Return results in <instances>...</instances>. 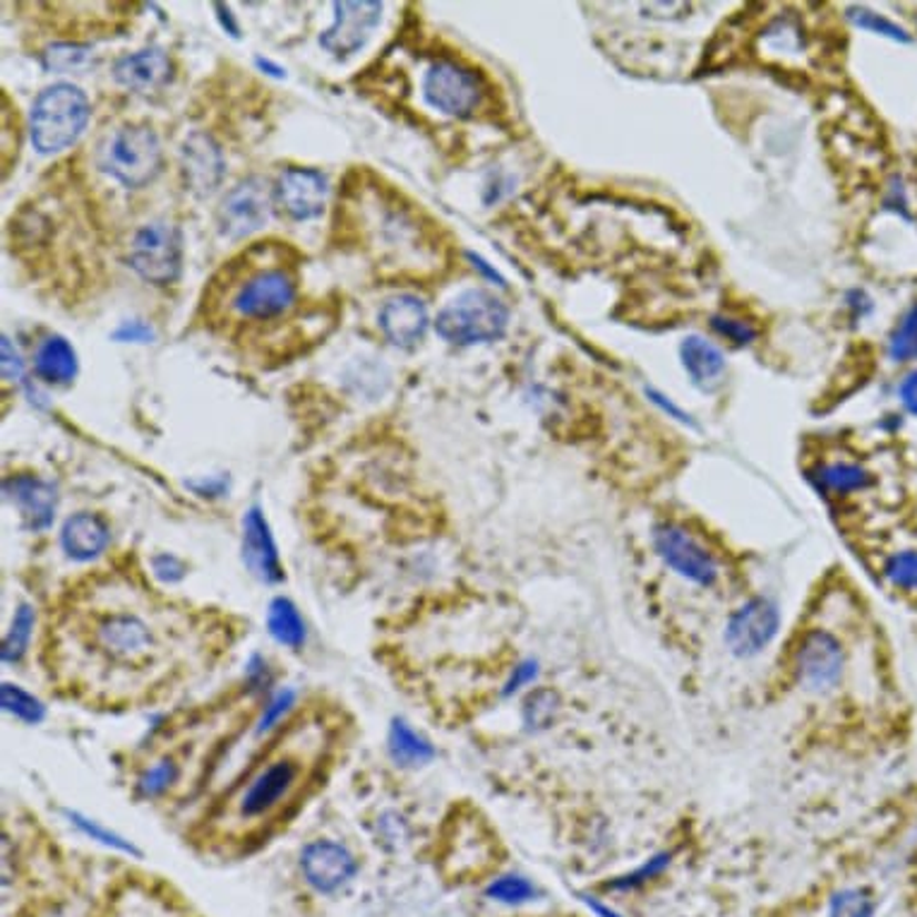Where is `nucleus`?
Segmentation results:
<instances>
[{
	"mask_svg": "<svg viewBox=\"0 0 917 917\" xmlns=\"http://www.w3.org/2000/svg\"><path fill=\"white\" fill-rule=\"evenodd\" d=\"M310 768V754L303 742H294L269 762L262 764L231 803L228 819L236 824H257L279 812L298 793Z\"/></svg>",
	"mask_w": 917,
	"mask_h": 917,
	"instance_id": "obj_1",
	"label": "nucleus"
},
{
	"mask_svg": "<svg viewBox=\"0 0 917 917\" xmlns=\"http://www.w3.org/2000/svg\"><path fill=\"white\" fill-rule=\"evenodd\" d=\"M90 634L96 656L113 668L144 671V668L156 665L159 656L164 653L162 634L152 628L150 618H144L140 610H96L92 615Z\"/></svg>",
	"mask_w": 917,
	"mask_h": 917,
	"instance_id": "obj_2",
	"label": "nucleus"
},
{
	"mask_svg": "<svg viewBox=\"0 0 917 917\" xmlns=\"http://www.w3.org/2000/svg\"><path fill=\"white\" fill-rule=\"evenodd\" d=\"M90 123V99L80 86L58 82L43 90L32 106V142L39 154H58L75 144Z\"/></svg>",
	"mask_w": 917,
	"mask_h": 917,
	"instance_id": "obj_3",
	"label": "nucleus"
},
{
	"mask_svg": "<svg viewBox=\"0 0 917 917\" xmlns=\"http://www.w3.org/2000/svg\"><path fill=\"white\" fill-rule=\"evenodd\" d=\"M509 327V308L490 291L469 288L449 300L435 319L440 337L455 346L490 344L505 337Z\"/></svg>",
	"mask_w": 917,
	"mask_h": 917,
	"instance_id": "obj_4",
	"label": "nucleus"
},
{
	"mask_svg": "<svg viewBox=\"0 0 917 917\" xmlns=\"http://www.w3.org/2000/svg\"><path fill=\"white\" fill-rule=\"evenodd\" d=\"M162 142L150 125H123L99 152V166L125 187L152 183L162 171Z\"/></svg>",
	"mask_w": 917,
	"mask_h": 917,
	"instance_id": "obj_5",
	"label": "nucleus"
},
{
	"mask_svg": "<svg viewBox=\"0 0 917 917\" xmlns=\"http://www.w3.org/2000/svg\"><path fill=\"white\" fill-rule=\"evenodd\" d=\"M130 267L154 286L176 282L183 269L181 231L169 222L144 224L130 245Z\"/></svg>",
	"mask_w": 917,
	"mask_h": 917,
	"instance_id": "obj_6",
	"label": "nucleus"
},
{
	"mask_svg": "<svg viewBox=\"0 0 917 917\" xmlns=\"http://www.w3.org/2000/svg\"><path fill=\"white\" fill-rule=\"evenodd\" d=\"M653 548L668 570L696 587H713L719 579V562L713 552L680 523H659L653 529Z\"/></svg>",
	"mask_w": 917,
	"mask_h": 917,
	"instance_id": "obj_7",
	"label": "nucleus"
},
{
	"mask_svg": "<svg viewBox=\"0 0 917 917\" xmlns=\"http://www.w3.org/2000/svg\"><path fill=\"white\" fill-rule=\"evenodd\" d=\"M276 193L267 179L251 176L231 187L222 200L216 224L226 238H245L269 222Z\"/></svg>",
	"mask_w": 917,
	"mask_h": 917,
	"instance_id": "obj_8",
	"label": "nucleus"
},
{
	"mask_svg": "<svg viewBox=\"0 0 917 917\" xmlns=\"http://www.w3.org/2000/svg\"><path fill=\"white\" fill-rule=\"evenodd\" d=\"M424 96L435 111L452 119H469L483 99V84L473 70L455 61H440L426 72Z\"/></svg>",
	"mask_w": 917,
	"mask_h": 917,
	"instance_id": "obj_9",
	"label": "nucleus"
},
{
	"mask_svg": "<svg viewBox=\"0 0 917 917\" xmlns=\"http://www.w3.org/2000/svg\"><path fill=\"white\" fill-rule=\"evenodd\" d=\"M781 628V613L774 601L756 595L742 603L725 624V646L737 659H752L774 642Z\"/></svg>",
	"mask_w": 917,
	"mask_h": 917,
	"instance_id": "obj_10",
	"label": "nucleus"
},
{
	"mask_svg": "<svg viewBox=\"0 0 917 917\" xmlns=\"http://www.w3.org/2000/svg\"><path fill=\"white\" fill-rule=\"evenodd\" d=\"M846 668V653L838 636L828 630H809L799 639L795 651V671L799 685L809 692H828L838 685Z\"/></svg>",
	"mask_w": 917,
	"mask_h": 917,
	"instance_id": "obj_11",
	"label": "nucleus"
},
{
	"mask_svg": "<svg viewBox=\"0 0 917 917\" xmlns=\"http://www.w3.org/2000/svg\"><path fill=\"white\" fill-rule=\"evenodd\" d=\"M383 3L377 0H344L334 3V22L319 34V47L334 58L358 53L370 39L373 29L380 24Z\"/></svg>",
	"mask_w": 917,
	"mask_h": 917,
	"instance_id": "obj_12",
	"label": "nucleus"
},
{
	"mask_svg": "<svg viewBox=\"0 0 917 917\" xmlns=\"http://www.w3.org/2000/svg\"><path fill=\"white\" fill-rule=\"evenodd\" d=\"M300 869L315 891L334 894L356 877L358 860L342 843L313 840L300 853Z\"/></svg>",
	"mask_w": 917,
	"mask_h": 917,
	"instance_id": "obj_13",
	"label": "nucleus"
},
{
	"mask_svg": "<svg viewBox=\"0 0 917 917\" xmlns=\"http://www.w3.org/2000/svg\"><path fill=\"white\" fill-rule=\"evenodd\" d=\"M296 300V284L282 269L259 272L253 279H247L236 298H233V308L241 315L253 319H267L282 315Z\"/></svg>",
	"mask_w": 917,
	"mask_h": 917,
	"instance_id": "obj_14",
	"label": "nucleus"
},
{
	"mask_svg": "<svg viewBox=\"0 0 917 917\" xmlns=\"http://www.w3.org/2000/svg\"><path fill=\"white\" fill-rule=\"evenodd\" d=\"M274 193H276V202L284 207V212L288 216H294V220L303 222V220H313V216L323 214L327 205V195H329V183L323 173L315 169L294 166L282 173Z\"/></svg>",
	"mask_w": 917,
	"mask_h": 917,
	"instance_id": "obj_15",
	"label": "nucleus"
},
{
	"mask_svg": "<svg viewBox=\"0 0 917 917\" xmlns=\"http://www.w3.org/2000/svg\"><path fill=\"white\" fill-rule=\"evenodd\" d=\"M243 562L253 577L265 584H279L284 579L279 548L274 543L265 512L257 505L247 509L243 517Z\"/></svg>",
	"mask_w": 917,
	"mask_h": 917,
	"instance_id": "obj_16",
	"label": "nucleus"
},
{
	"mask_svg": "<svg viewBox=\"0 0 917 917\" xmlns=\"http://www.w3.org/2000/svg\"><path fill=\"white\" fill-rule=\"evenodd\" d=\"M181 171L187 191L197 197H210L224 181V154L207 133H193L183 142Z\"/></svg>",
	"mask_w": 917,
	"mask_h": 917,
	"instance_id": "obj_17",
	"label": "nucleus"
},
{
	"mask_svg": "<svg viewBox=\"0 0 917 917\" xmlns=\"http://www.w3.org/2000/svg\"><path fill=\"white\" fill-rule=\"evenodd\" d=\"M6 500L20 509V517L29 531H47L55 519L58 495L55 488L39 476H10L3 483Z\"/></svg>",
	"mask_w": 917,
	"mask_h": 917,
	"instance_id": "obj_18",
	"label": "nucleus"
},
{
	"mask_svg": "<svg viewBox=\"0 0 917 917\" xmlns=\"http://www.w3.org/2000/svg\"><path fill=\"white\" fill-rule=\"evenodd\" d=\"M430 325L426 303L411 294L389 298L380 310V329L389 344L399 348H414L424 342Z\"/></svg>",
	"mask_w": 917,
	"mask_h": 917,
	"instance_id": "obj_19",
	"label": "nucleus"
},
{
	"mask_svg": "<svg viewBox=\"0 0 917 917\" xmlns=\"http://www.w3.org/2000/svg\"><path fill=\"white\" fill-rule=\"evenodd\" d=\"M173 65L169 55L159 49H142L128 53L113 63V78L125 90L147 94L171 80Z\"/></svg>",
	"mask_w": 917,
	"mask_h": 917,
	"instance_id": "obj_20",
	"label": "nucleus"
},
{
	"mask_svg": "<svg viewBox=\"0 0 917 917\" xmlns=\"http://www.w3.org/2000/svg\"><path fill=\"white\" fill-rule=\"evenodd\" d=\"M111 543L109 523L99 514L78 512L72 514L61 531V546L70 560L90 562L99 556H104Z\"/></svg>",
	"mask_w": 917,
	"mask_h": 917,
	"instance_id": "obj_21",
	"label": "nucleus"
},
{
	"mask_svg": "<svg viewBox=\"0 0 917 917\" xmlns=\"http://www.w3.org/2000/svg\"><path fill=\"white\" fill-rule=\"evenodd\" d=\"M680 360L694 387L711 391L723 383L725 356L716 344L702 337V334H690V337L682 339Z\"/></svg>",
	"mask_w": 917,
	"mask_h": 917,
	"instance_id": "obj_22",
	"label": "nucleus"
},
{
	"mask_svg": "<svg viewBox=\"0 0 917 917\" xmlns=\"http://www.w3.org/2000/svg\"><path fill=\"white\" fill-rule=\"evenodd\" d=\"M34 370L51 385H70L78 375V354L63 337H49L34 356Z\"/></svg>",
	"mask_w": 917,
	"mask_h": 917,
	"instance_id": "obj_23",
	"label": "nucleus"
},
{
	"mask_svg": "<svg viewBox=\"0 0 917 917\" xmlns=\"http://www.w3.org/2000/svg\"><path fill=\"white\" fill-rule=\"evenodd\" d=\"M387 750L391 762L401 768H418L435 760V747L424 735H418L404 719L391 721Z\"/></svg>",
	"mask_w": 917,
	"mask_h": 917,
	"instance_id": "obj_24",
	"label": "nucleus"
},
{
	"mask_svg": "<svg viewBox=\"0 0 917 917\" xmlns=\"http://www.w3.org/2000/svg\"><path fill=\"white\" fill-rule=\"evenodd\" d=\"M267 630L276 644L286 649L300 651L305 644V622L300 618L298 605L286 599V595H276L267 610Z\"/></svg>",
	"mask_w": 917,
	"mask_h": 917,
	"instance_id": "obj_25",
	"label": "nucleus"
},
{
	"mask_svg": "<svg viewBox=\"0 0 917 917\" xmlns=\"http://www.w3.org/2000/svg\"><path fill=\"white\" fill-rule=\"evenodd\" d=\"M817 480L819 490L832 492V495H850L860 492L872 486V473L863 469L860 463H848V461H834L824 463L812 476Z\"/></svg>",
	"mask_w": 917,
	"mask_h": 917,
	"instance_id": "obj_26",
	"label": "nucleus"
},
{
	"mask_svg": "<svg viewBox=\"0 0 917 917\" xmlns=\"http://www.w3.org/2000/svg\"><path fill=\"white\" fill-rule=\"evenodd\" d=\"M34 622H37L34 608L29 603H20L12 615L10 630L6 632L3 649H0V659H3V663L14 665L24 659L29 642H32V634H34Z\"/></svg>",
	"mask_w": 917,
	"mask_h": 917,
	"instance_id": "obj_27",
	"label": "nucleus"
},
{
	"mask_svg": "<svg viewBox=\"0 0 917 917\" xmlns=\"http://www.w3.org/2000/svg\"><path fill=\"white\" fill-rule=\"evenodd\" d=\"M560 713V694L550 687H538L527 699H523L521 706V719L523 725L533 733L548 731V727L556 723Z\"/></svg>",
	"mask_w": 917,
	"mask_h": 917,
	"instance_id": "obj_28",
	"label": "nucleus"
},
{
	"mask_svg": "<svg viewBox=\"0 0 917 917\" xmlns=\"http://www.w3.org/2000/svg\"><path fill=\"white\" fill-rule=\"evenodd\" d=\"M65 817L70 819L72 826L78 828V832H82L86 838L101 843V846L113 848V850L125 853V855H133V857H142V850L135 848L133 843H130L128 838H123L121 834L111 832V828H106L104 824H99L96 819H90V817H84V814L70 812V809H65Z\"/></svg>",
	"mask_w": 917,
	"mask_h": 917,
	"instance_id": "obj_29",
	"label": "nucleus"
},
{
	"mask_svg": "<svg viewBox=\"0 0 917 917\" xmlns=\"http://www.w3.org/2000/svg\"><path fill=\"white\" fill-rule=\"evenodd\" d=\"M889 356L896 363L917 360V303L900 317L889 337Z\"/></svg>",
	"mask_w": 917,
	"mask_h": 917,
	"instance_id": "obj_30",
	"label": "nucleus"
},
{
	"mask_svg": "<svg viewBox=\"0 0 917 917\" xmlns=\"http://www.w3.org/2000/svg\"><path fill=\"white\" fill-rule=\"evenodd\" d=\"M846 18L857 27V29H865V32H872L877 37H886L891 41H900V43H908L910 34L906 32L904 27L891 22L889 18H884V14L863 8V6H853L846 10Z\"/></svg>",
	"mask_w": 917,
	"mask_h": 917,
	"instance_id": "obj_31",
	"label": "nucleus"
},
{
	"mask_svg": "<svg viewBox=\"0 0 917 917\" xmlns=\"http://www.w3.org/2000/svg\"><path fill=\"white\" fill-rule=\"evenodd\" d=\"M0 699H3V709L8 713L29 725H37L47 716V706H43L34 694L24 692L18 685H10V682H6L3 690H0Z\"/></svg>",
	"mask_w": 917,
	"mask_h": 917,
	"instance_id": "obj_32",
	"label": "nucleus"
},
{
	"mask_svg": "<svg viewBox=\"0 0 917 917\" xmlns=\"http://www.w3.org/2000/svg\"><path fill=\"white\" fill-rule=\"evenodd\" d=\"M884 577L894 589L917 593V550H898L886 558Z\"/></svg>",
	"mask_w": 917,
	"mask_h": 917,
	"instance_id": "obj_33",
	"label": "nucleus"
},
{
	"mask_svg": "<svg viewBox=\"0 0 917 917\" xmlns=\"http://www.w3.org/2000/svg\"><path fill=\"white\" fill-rule=\"evenodd\" d=\"M92 61V47L84 43H53L43 53V65L53 72H78Z\"/></svg>",
	"mask_w": 917,
	"mask_h": 917,
	"instance_id": "obj_34",
	"label": "nucleus"
},
{
	"mask_svg": "<svg viewBox=\"0 0 917 917\" xmlns=\"http://www.w3.org/2000/svg\"><path fill=\"white\" fill-rule=\"evenodd\" d=\"M486 896L505 906H521L536 898V886L519 875H505L488 886Z\"/></svg>",
	"mask_w": 917,
	"mask_h": 917,
	"instance_id": "obj_35",
	"label": "nucleus"
},
{
	"mask_svg": "<svg viewBox=\"0 0 917 917\" xmlns=\"http://www.w3.org/2000/svg\"><path fill=\"white\" fill-rule=\"evenodd\" d=\"M877 900L865 889L836 891L828 906V917H875Z\"/></svg>",
	"mask_w": 917,
	"mask_h": 917,
	"instance_id": "obj_36",
	"label": "nucleus"
},
{
	"mask_svg": "<svg viewBox=\"0 0 917 917\" xmlns=\"http://www.w3.org/2000/svg\"><path fill=\"white\" fill-rule=\"evenodd\" d=\"M179 776H181V768H179V764L173 762V760H162V762H156L154 766H150L147 771H144V774L140 776V781H137V793L142 795V797H159V795H164L173 783L179 781Z\"/></svg>",
	"mask_w": 917,
	"mask_h": 917,
	"instance_id": "obj_37",
	"label": "nucleus"
},
{
	"mask_svg": "<svg viewBox=\"0 0 917 917\" xmlns=\"http://www.w3.org/2000/svg\"><path fill=\"white\" fill-rule=\"evenodd\" d=\"M711 329L733 346H752L756 337H760V329H756L750 319H742L735 315H713Z\"/></svg>",
	"mask_w": 917,
	"mask_h": 917,
	"instance_id": "obj_38",
	"label": "nucleus"
},
{
	"mask_svg": "<svg viewBox=\"0 0 917 917\" xmlns=\"http://www.w3.org/2000/svg\"><path fill=\"white\" fill-rule=\"evenodd\" d=\"M296 702V692L294 690H279L269 696V702L262 709V716L257 721V735H265L269 733L272 727H276L282 723V719L291 711Z\"/></svg>",
	"mask_w": 917,
	"mask_h": 917,
	"instance_id": "obj_39",
	"label": "nucleus"
},
{
	"mask_svg": "<svg viewBox=\"0 0 917 917\" xmlns=\"http://www.w3.org/2000/svg\"><path fill=\"white\" fill-rule=\"evenodd\" d=\"M671 853H661V855H653L651 860H646L642 867L639 869H634L632 875H624V877H620V879H615V882H610L608 884V889H636V886H642V884H646L649 879H653V877H659L661 872L671 865Z\"/></svg>",
	"mask_w": 917,
	"mask_h": 917,
	"instance_id": "obj_40",
	"label": "nucleus"
},
{
	"mask_svg": "<svg viewBox=\"0 0 917 917\" xmlns=\"http://www.w3.org/2000/svg\"><path fill=\"white\" fill-rule=\"evenodd\" d=\"M113 342H123V344H152L154 342V329L142 323V319H128L113 334Z\"/></svg>",
	"mask_w": 917,
	"mask_h": 917,
	"instance_id": "obj_41",
	"label": "nucleus"
},
{
	"mask_svg": "<svg viewBox=\"0 0 917 917\" xmlns=\"http://www.w3.org/2000/svg\"><path fill=\"white\" fill-rule=\"evenodd\" d=\"M152 570L159 579L166 581V584H176V581H181L185 577V564L176 556H171V552L154 556L152 558Z\"/></svg>",
	"mask_w": 917,
	"mask_h": 917,
	"instance_id": "obj_42",
	"label": "nucleus"
},
{
	"mask_svg": "<svg viewBox=\"0 0 917 917\" xmlns=\"http://www.w3.org/2000/svg\"><path fill=\"white\" fill-rule=\"evenodd\" d=\"M538 677V663L533 661V659H527V661H521L514 671H512V675H509V680L505 682V690H502V696H512L514 692H519L521 687H527V685H531V682Z\"/></svg>",
	"mask_w": 917,
	"mask_h": 917,
	"instance_id": "obj_43",
	"label": "nucleus"
},
{
	"mask_svg": "<svg viewBox=\"0 0 917 917\" xmlns=\"http://www.w3.org/2000/svg\"><path fill=\"white\" fill-rule=\"evenodd\" d=\"M245 677H247V685H251L253 692H265L269 687V682H272L267 661L255 653V656L247 661V665H245Z\"/></svg>",
	"mask_w": 917,
	"mask_h": 917,
	"instance_id": "obj_44",
	"label": "nucleus"
},
{
	"mask_svg": "<svg viewBox=\"0 0 917 917\" xmlns=\"http://www.w3.org/2000/svg\"><path fill=\"white\" fill-rule=\"evenodd\" d=\"M24 375V363L8 337H3V380L18 383Z\"/></svg>",
	"mask_w": 917,
	"mask_h": 917,
	"instance_id": "obj_45",
	"label": "nucleus"
},
{
	"mask_svg": "<svg viewBox=\"0 0 917 917\" xmlns=\"http://www.w3.org/2000/svg\"><path fill=\"white\" fill-rule=\"evenodd\" d=\"M646 397H649L653 404H656L663 414H668L671 418L680 420L682 426H694L692 416H690V414H685V411H682L680 406H677L671 397H665V395H663V391H659V389H646Z\"/></svg>",
	"mask_w": 917,
	"mask_h": 917,
	"instance_id": "obj_46",
	"label": "nucleus"
},
{
	"mask_svg": "<svg viewBox=\"0 0 917 917\" xmlns=\"http://www.w3.org/2000/svg\"><path fill=\"white\" fill-rule=\"evenodd\" d=\"M898 397H900V404L906 406V411L917 416V370L908 373L904 380H900Z\"/></svg>",
	"mask_w": 917,
	"mask_h": 917,
	"instance_id": "obj_47",
	"label": "nucleus"
},
{
	"mask_svg": "<svg viewBox=\"0 0 917 917\" xmlns=\"http://www.w3.org/2000/svg\"><path fill=\"white\" fill-rule=\"evenodd\" d=\"M191 488L200 495V498H220V495H224V490H226V480L224 478H216V480L210 478V480H202V483L193 480Z\"/></svg>",
	"mask_w": 917,
	"mask_h": 917,
	"instance_id": "obj_48",
	"label": "nucleus"
},
{
	"mask_svg": "<svg viewBox=\"0 0 917 917\" xmlns=\"http://www.w3.org/2000/svg\"><path fill=\"white\" fill-rule=\"evenodd\" d=\"M848 308L853 310L855 317L863 319L872 310V300L863 294V291H853V294L848 296Z\"/></svg>",
	"mask_w": 917,
	"mask_h": 917,
	"instance_id": "obj_49",
	"label": "nucleus"
},
{
	"mask_svg": "<svg viewBox=\"0 0 917 917\" xmlns=\"http://www.w3.org/2000/svg\"><path fill=\"white\" fill-rule=\"evenodd\" d=\"M214 10L220 12V22H222V27L226 29V32H228L231 37H238V34H241V29H238L236 20H233V12H231V8L222 6V3H216V6H214Z\"/></svg>",
	"mask_w": 917,
	"mask_h": 917,
	"instance_id": "obj_50",
	"label": "nucleus"
},
{
	"mask_svg": "<svg viewBox=\"0 0 917 917\" xmlns=\"http://www.w3.org/2000/svg\"><path fill=\"white\" fill-rule=\"evenodd\" d=\"M581 900H584V904H587V906H589L595 915H599V917H622V915H620V913H615L613 908H608L605 904H601L599 898H593V896H584V894H581Z\"/></svg>",
	"mask_w": 917,
	"mask_h": 917,
	"instance_id": "obj_51",
	"label": "nucleus"
},
{
	"mask_svg": "<svg viewBox=\"0 0 917 917\" xmlns=\"http://www.w3.org/2000/svg\"><path fill=\"white\" fill-rule=\"evenodd\" d=\"M469 257L473 259V267H478L480 272H483V274H488V276H490V279H498V282H500V284L505 286V279H502V276H500L498 272H495V269H490V267H488V262H483V259H480V257H476V255H469Z\"/></svg>",
	"mask_w": 917,
	"mask_h": 917,
	"instance_id": "obj_52",
	"label": "nucleus"
},
{
	"mask_svg": "<svg viewBox=\"0 0 917 917\" xmlns=\"http://www.w3.org/2000/svg\"><path fill=\"white\" fill-rule=\"evenodd\" d=\"M257 68H262V70H269V75H274V78H284V75H286V70H284V68L274 65V63H269V61H262V58H257Z\"/></svg>",
	"mask_w": 917,
	"mask_h": 917,
	"instance_id": "obj_53",
	"label": "nucleus"
}]
</instances>
